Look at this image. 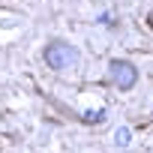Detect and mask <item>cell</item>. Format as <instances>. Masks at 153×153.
Segmentation results:
<instances>
[{"mask_svg":"<svg viewBox=\"0 0 153 153\" xmlns=\"http://www.w3.org/2000/svg\"><path fill=\"white\" fill-rule=\"evenodd\" d=\"M150 27H153V21H150Z\"/></svg>","mask_w":153,"mask_h":153,"instance_id":"5","label":"cell"},{"mask_svg":"<svg viewBox=\"0 0 153 153\" xmlns=\"http://www.w3.org/2000/svg\"><path fill=\"white\" fill-rule=\"evenodd\" d=\"M108 78H111V84L114 87H120V90H132L135 87V81H138V69L129 63V60H111L108 63Z\"/></svg>","mask_w":153,"mask_h":153,"instance_id":"2","label":"cell"},{"mask_svg":"<svg viewBox=\"0 0 153 153\" xmlns=\"http://www.w3.org/2000/svg\"><path fill=\"white\" fill-rule=\"evenodd\" d=\"M129 135H132V132H129L126 126H120V129L114 132V144H117V147H126V144H129Z\"/></svg>","mask_w":153,"mask_h":153,"instance_id":"3","label":"cell"},{"mask_svg":"<svg viewBox=\"0 0 153 153\" xmlns=\"http://www.w3.org/2000/svg\"><path fill=\"white\" fill-rule=\"evenodd\" d=\"M84 120H87V123H102V120H105V108H99V111H84Z\"/></svg>","mask_w":153,"mask_h":153,"instance_id":"4","label":"cell"},{"mask_svg":"<svg viewBox=\"0 0 153 153\" xmlns=\"http://www.w3.org/2000/svg\"><path fill=\"white\" fill-rule=\"evenodd\" d=\"M45 63H48L51 69L63 72V69H69V66H75V63H78V51H75L69 42L54 39V42L45 48Z\"/></svg>","mask_w":153,"mask_h":153,"instance_id":"1","label":"cell"}]
</instances>
